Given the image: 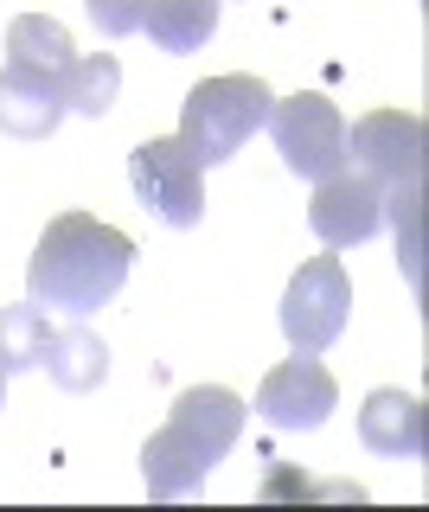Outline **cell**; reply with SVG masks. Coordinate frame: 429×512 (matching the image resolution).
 I'll list each match as a JSON object with an SVG mask.
<instances>
[{"mask_svg":"<svg viewBox=\"0 0 429 512\" xmlns=\"http://www.w3.org/2000/svg\"><path fill=\"white\" fill-rule=\"evenodd\" d=\"M359 442L372 448V455L417 461L423 455V404L410 391H397V384L372 391V397H365V410H359Z\"/></svg>","mask_w":429,"mask_h":512,"instance_id":"obj_11","label":"cell"},{"mask_svg":"<svg viewBox=\"0 0 429 512\" xmlns=\"http://www.w3.org/2000/svg\"><path fill=\"white\" fill-rule=\"evenodd\" d=\"M269 429H321L333 410H340V384L333 372L321 365V352H295V359H282L276 372L257 384V404Z\"/></svg>","mask_w":429,"mask_h":512,"instance_id":"obj_8","label":"cell"},{"mask_svg":"<svg viewBox=\"0 0 429 512\" xmlns=\"http://www.w3.org/2000/svg\"><path fill=\"white\" fill-rule=\"evenodd\" d=\"M129 180H135V199L161 224H173V231H193L205 218V167L193 160V148H186L180 135L141 141L129 154Z\"/></svg>","mask_w":429,"mask_h":512,"instance_id":"obj_5","label":"cell"},{"mask_svg":"<svg viewBox=\"0 0 429 512\" xmlns=\"http://www.w3.org/2000/svg\"><path fill=\"white\" fill-rule=\"evenodd\" d=\"M52 320H45L39 301H13V308H0V372H39L45 365V346H52Z\"/></svg>","mask_w":429,"mask_h":512,"instance_id":"obj_15","label":"cell"},{"mask_svg":"<svg viewBox=\"0 0 429 512\" xmlns=\"http://www.w3.org/2000/svg\"><path fill=\"white\" fill-rule=\"evenodd\" d=\"M263 128L276 135V154H282V167H289L295 180H327V173L346 167V116L321 90L276 96Z\"/></svg>","mask_w":429,"mask_h":512,"instance_id":"obj_4","label":"cell"},{"mask_svg":"<svg viewBox=\"0 0 429 512\" xmlns=\"http://www.w3.org/2000/svg\"><path fill=\"white\" fill-rule=\"evenodd\" d=\"M282 493H301V500H365L359 480H340V487H314L308 474H269L263 500H282Z\"/></svg>","mask_w":429,"mask_h":512,"instance_id":"obj_18","label":"cell"},{"mask_svg":"<svg viewBox=\"0 0 429 512\" xmlns=\"http://www.w3.org/2000/svg\"><path fill=\"white\" fill-rule=\"evenodd\" d=\"M308 224L327 250H353L385 224V186L365 180L359 167H340L327 180H314V205H308Z\"/></svg>","mask_w":429,"mask_h":512,"instance_id":"obj_9","label":"cell"},{"mask_svg":"<svg viewBox=\"0 0 429 512\" xmlns=\"http://www.w3.org/2000/svg\"><path fill=\"white\" fill-rule=\"evenodd\" d=\"M65 116H71V109H65V96H58V77L20 71V64H7V71H0V135L45 141Z\"/></svg>","mask_w":429,"mask_h":512,"instance_id":"obj_10","label":"cell"},{"mask_svg":"<svg viewBox=\"0 0 429 512\" xmlns=\"http://www.w3.org/2000/svg\"><path fill=\"white\" fill-rule=\"evenodd\" d=\"M90 26L103 32V39H129V32H141V0H84Z\"/></svg>","mask_w":429,"mask_h":512,"instance_id":"obj_19","label":"cell"},{"mask_svg":"<svg viewBox=\"0 0 429 512\" xmlns=\"http://www.w3.org/2000/svg\"><path fill=\"white\" fill-rule=\"evenodd\" d=\"M116 90H122V64L97 52V58H77L65 77H58V96H65V109H77V116H109L116 109Z\"/></svg>","mask_w":429,"mask_h":512,"instance_id":"obj_16","label":"cell"},{"mask_svg":"<svg viewBox=\"0 0 429 512\" xmlns=\"http://www.w3.org/2000/svg\"><path fill=\"white\" fill-rule=\"evenodd\" d=\"M353 314V282H346L340 256H308L295 269V282L282 288V340L295 352H327L346 333Z\"/></svg>","mask_w":429,"mask_h":512,"instance_id":"obj_6","label":"cell"},{"mask_svg":"<svg viewBox=\"0 0 429 512\" xmlns=\"http://www.w3.org/2000/svg\"><path fill=\"white\" fill-rule=\"evenodd\" d=\"M346 167L378 186L423 180V116L417 109H372L346 128Z\"/></svg>","mask_w":429,"mask_h":512,"instance_id":"obj_7","label":"cell"},{"mask_svg":"<svg viewBox=\"0 0 429 512\" xmlns=\"http://www.w3.org/2000/svg\"><path fill=\"white\" fill-rule=\"evenodd\" d=\"M0 404H7V372H0Z\"/></svg>","mask_w":429,"mask_h":512,"instance_id":"obj_20","label":"cell"},{"mask_svg":"<svg viewBox=\"0 0 429 512\" xmlns=\"http://www.w3.org/2000/svg\"><path fill=\"white\" fill-rule=\"evenodd\" d=\"M218 7L225 0H141V32L167 58H186L218 32Z\"/></svg>","mask_w":429,"mask_h":512,"instance_id":"obj_12","label":"cell"},{"mask_svg":"<svg viewBox=\"0 0 429 512\" xmlns=\"http://www.w3.org/2000/svg\"><path fill=\"white\" fill-rule=\"evenodd\" d=\"M7 64L39 71V77H65L77 64V45H71V32L58 26L52 13H20V20L7 26Z\"/></svg>","mask_w":429,"mask_h":512,"instance_id":"obj_13","label":"cell"},{"mask_svg":"<svg viewBox=\"0 0 429 512\" xmlns=\"http://www.w3.org/2000/svg\"><path fill=\"white\" fill-rule=\"evenodd\" d=\"M269 103H276V90H269L263 77H250V71L205 77V84H193L186 103H180V141L193 148L199 167H218V160H231L269 122Z\"/></svg>","mask_w":429,"mask_h":512,"instance_id":"obj_3","label":"cell"},{"mask_svg":"<svg viewBox=\"0 0 429 512\" xmlns=\"http://www.w3.org/2000/svg\"><path fill=\"white\" fill-rule=\"evenodd\" d=\"M244 416H250V404L237 391H225V384H193V391L173 397V416L148 436V448H141L148 500H186V493L237 448Z\"/></svg>","mask_w":429,"mask_h":512,"instance_id":"obj_2","label":"cell"},{"mask_svg":"<svg viewBox=\"0 0 429 512\" xmlns=\"http://www.w3.org/2000/svg\"><path fill=\"white\" fill-rule=\"evenodd\" d=\"M135 269V237L90 212H58L45 224L26 263V301H39L45 314H97L122 295Z\"/></svg>","mask_w":429,"mask_h":512,"instance_id":"obj_1","label":"cell"},{"mask_svg":"<svg viewBox=\"0 0 429 512\" xmlns=\"http://www.w3.org/2000/svg\"><path fill=\"white\" fill-rule=\"evenodd\" d=\"M385 218L397 224V263H404V282L423 276V244H417V180L385 186Z\"/></svg>","mask_w":429,"mask_h":512,"instance_id":"obj_17","label":"cell"},{"mask_svg":"<svg viewBox=\"0 0 429 512\" xmlns=\"http://www.w3.org/2000/svg\"><path fill=\"white\" fill-rule=\"evenodd\" d=\"M45 372H52L58 391L90 397L109 378V346L90 327H65V333H52V346H45Z\"/></svg>","mask_w":429,"mask_h":512,"instance_id":"obj_14","label":"cell"}]
</instances>
